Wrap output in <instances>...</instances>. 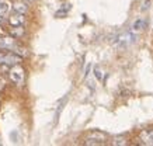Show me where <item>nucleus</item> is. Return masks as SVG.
I'll list each match as a JSON object with an SVG mask.
<instances>
[{
  "instance_id": "nucleus-13",
  "label": "nucleus",
  "mask_w": 153,
  "mask_h": 146,
  "mask_svg": "<svg viewBox=\"0 0 153 146\" xmlns=\"http://www.w3.org/2000/svg\"><path fill=\"white\" fill-rule=\"evenodd\" d=\"M4 84H6V82L3 77H0V90H3L4 89Z\"/></svg>"
},
{
  "instance_id": "nucleus-10",
  "label": "nucleus",
  "mask_w": 153,
  "mask_h": 146,
  "mask_svg": "<svg viewBox=\"0 0 153 146\" xmlns=\"http://www.w3.org/2000/svg\"><path fill=\"white\" fill-rule=\"evenodd\" d=\"M11 35L14 38H21L24 35V28L23 25H16V27H11Z\"/></svg>"
},
{
  "instance_id": "nucleus-6",
  "label": "nucleus",
  "mask_w": 153,
  "mask_h": 146,
  "mask_svg": "<svg viewBox=\"0 0 153 146\" xmlns=\"http://www.w3.org/2000/svg\"><path fill=\"white\" fill-rule=\"evenodd\" d=\"M9 23L11 24V27H16V25H23L24 24V14L14 11V14H11L9 17Z\"/></svg>"
},
{
  "instance_id": "nucleus-7",
  "label": "nucleus",
  "mask_w": 153,
  "mask_h": 146,
  "mask_svg": "<svg viewBox=\"0 0 153 146\" xmlns=\"http://www.w3.org/2000/svg\"><path fill=\"white\" fill-rule=\"evenodd\" d=\"M146 27V21L143 19H138L132 24V27H131V33L132 34H138L140 31H143V28Z\"/></svg>"
},
{
  "instance_id": "nucleus-15",
  "label": "nucleus",
  "mask_w": 153,
  "mask_h": 146,
  "mask_svg": "<svg viewBox=\"0 0 153 146\" xmlns=\"http://www.w3.org/2000/svg\"><path fill=\"white\" fill-rule=\"evenodd\" d=\"M0 38H1V37H0Z\"/></svg>"
},
{
  "instance_id": "nucleus-11",
  "label": "nucleus",
  "mask_w": 153,
  "mask_h": 146,
  "mask_svg": "<svg viewBox=\"0 0 153 146\" xmlns=\"http://www.w3.org/2000/svg\"><path fill=\"white\" fill-rule=\"evenodd\" d=\"M11 51H13L14 53H17L19 56H25V55H27V51H25L24 48L19 47V45H16V47H13V49H11Z\"/></svg>"
},
{
  "instance_id": "nucleus-5",
  "label": "nucleus",
  "mask_w": 153,
  "mask_h": 146,
  "mask_svg": "<svg viewBox=\"0 0 153 146\" xmlns=\"http://www.w3.org/2000/svg\"><path fill=\"white\" fill-rule=\"evenodd\" d=\"M16 39L14 37H1L0 38V48L1 49H13V47H16Z\"/></svg>"
},
{
  "instance_id": "nucleus-3",
  "label": "nucleus",
  "mask_w": 153,
  "mask_h": 146,
  "mask_svg": "<svg viewBox=\"0 0 153 146\" xmlns=\"http://www.w3.org/2000/svg\"><path fill=\"white\" fill-rule=\"evenodd\" d=\"M135 37L132 35V33H125V34H121L120 37H117L115 39V45L118 48H125L128 47L129 44L134 42Z\"/></svg>"
},
{
  "instance_id": "nucleus-4",
  "label": "nucleus",
  "mask_w": 153,
  "mask_h": 146,
  "mask_svg": "<svg viewBox=\"0 0 153 146\" xmlns=\"http://www.w3.org/2000/svg\"><path fill=\"white\" fill-rule=\"evenodd\" d=\"M139 143L146 146H153V129H143L139 133Z\"/></svg>"
},
{
  "instance_id": "nucleus-2",
  "label": "nucleus",
  "mask_w": 153,
  "mask_h": 146,
  "mask_svg": "<svg viewBox=\"0 0 153 146\" xmlns=\"http://www.w3.org/2000/svg\"><path fill=\"white\" fill-rule=\"evenodd\" d=\"M105 143V135L98 131H94L88 133L84 139V145H104Z\"/></svg>"
},
{
  "instance_id": "nucleus-14",
  "label": "nucleus",
  "mask_w": 153,
  "mask_h": 146,
  "mask_svg": "<svg viewBox=\"0 0 153 146\" xmlns=\"http://www.w3.org/2000/svg\"><path fill=\"white\" fill-rule=\"evenodd\" d=\"M0 1H3V0H0Z\"/></svg>"
},
{
  "instance_id": "nucleus-12",
  "label": "nucleus",
  "mask_w": 153,
  "mask_h": 146,
  "mask_svg": "<svg viewBox=\"0 0 153 146\" xmlns=\"http://www.w3.org/2000/svg\"><path fill=\"white\" fill-rule=\"evenodd\" d=\"M112 145H126V139L124 136H115L112 138Z\"/></svg>"
},
{
  "instance_id": "nucleus-9",
  "label": "nucleus",
  "mask_w": 153,
  "mask_h": 146,
  "mask_svg": "<svg viewBox=\"0 0 153 146\" xmlns=\"http://www.w3.org/2000/svg\"><path fill=\"white\" fill-rule=\"evenodd\" d=\"M10 7H11V6H10L9 1H4V0H3V1H0V19H3V17L9 13Z\"/></svg>"
},
{
  "instance_id": "nucleus-1",
  "label": "nucleus",
  "mask_w": 153,
  "mask_h": 146,
  "mask_svg": "<svg viewBox=\"0 0 153 146\" xmlns=\"http://www.w3.org/2000/svg\"><path fill=\"white\" fill-rule=\"evenodd\" d=\"M9 76H10V79L16 83L17 86H21L23 84V82H24V70H23V67L17 63V65H14L11 66V69H10L9 72Z\"/></svg>"
},
{
  "instance_id": "nucleus-8",
  "label": "nucleus",
  "mask_w": 153,
  "mask_h": 146,
  "mask_svg": "<svg viewBox=\"0 0 153 146\" xmlns=\"http://www.w3.org/2000/svg\"><path fill=\"white\" fill-rule=\"evenodd\" d=\"M13 10L17 11V13H21V14H25L28 10V6L25 1H16L13 4Z\"/></svg>"
}]
</instances>
